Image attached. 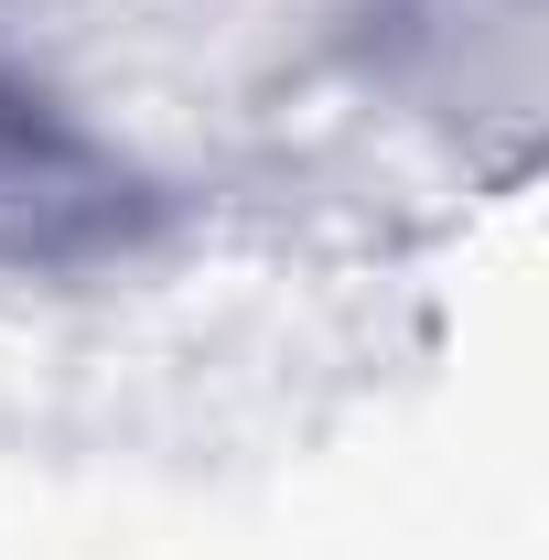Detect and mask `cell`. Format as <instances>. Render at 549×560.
<instances>
[{
  "label": "cell",
  "instance_id": "6da1fadb",
  "mask_svg": "<svg viewBox=\"0 0 549 560\" xmlns=\"http://www.w3.org/2000/svg\"><path fill=\"white\" fill-rule=\"evenodd\" d=\"M151 184L108 130H86L55 86L0 66V270L11 280H66L140 248Z\"/></svg>",
  "mask_w": 549,
  "mask_h": 560
}]
</instances>
